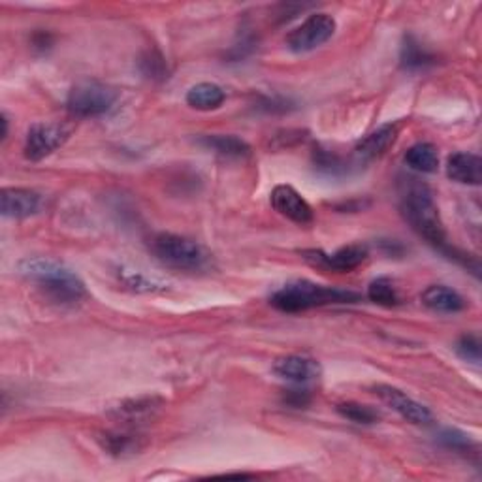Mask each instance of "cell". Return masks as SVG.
Returning <instances> with one entry per match:
<instances>
[{
  "label": "cell",
  "mask_w": 482,
  "mask_h": 482,
  "mask_svg": "<svg viewBox=\"0 0 482 482\" xmlns=\"http://www.w3.org/2000/svg\"><path fill=\"white\" fill-rule=\"evenodd\" d=\"M273 374L279 379L294 382V384H308L313 382L323 374V367L309 357H300V355H288L281 357L273 362Z\"/></svg>",
  "instance_id": "4fadbf2b"
},
{
  "label": "cell",
  "mask_w": 482,
  "mask_h": 482,
  "mask_svg": "<svg viewBox=\"0 0 482 482\" xmlns=\"http://www.w3.org/2000/svg\"><path fill=\"white\" fill-rule=\"evenodd\" d=\"M335 411L340 413L343 419L355 422V424H375L379 421V413L372 409L369 406L357 404V401H345V404H340L335 407Z\"/></svg>",
  "instance_id": "cb8c5ba5"
},
{
  "label": "cell",
  "mask_w": 482,
  "mask_h": 482,
  "mask_svg": "<svg viewBox=\"0 0 482 482\" xmlns=\"http://www.w3.org/2000/svg\"><path fill=\"white\" fill-rule=\"evenodd\" d=\"M374 392L377 394V398L382 401L384 406H389L399 416H404L407 422L416 424V426L431 424L433 416H431L430 409L426 406L419 404V401L413 399L411 396H407L404 390L390 387V384H377Z\"/></svg>",
  "instance_id": "ba28073f"
},
{
  "label": "cell",
  "mask_w": 482,
  "mask_h": 482,
  "mask_svg": "<svg viewBox=\"0 0 482 482\" xmlns=\"http://www.w3.org/2000/svg\"><path fill=\"white\" fill-rule=\"evenodd\" d=\"M399 128L398 125H382L377 131H374L372 134H367L364 140L358 141L357 146V155L362 160H374L377 157H381L382 153H387V149H390L392 143L398 138Z\"/></svg>",
  "instance_id": "e0dca14e"
},
{
  "label": "cell",
  "mask_w": 482,
  "mask_h": 482,
  "mask_svg": "<svg viewBox=\"0 0 482 482\" xmlns=\"http://www.w3.org/2000/svg\"><path fill=\"white\" fill-rule=\"evenodd\" d=\"M99 443L114 458L134 456L146 446V441L141 439V436L131 431H102L99 436Z\"/></svg>",
  "instance_id": "2e32d148"
},
{
  "label": "cell",
  "mask_w": 482,
  "mask_h": 482,
  "mask_svg": "<svg viewBox=\"0 0 482 482\" xmlns=\"http://www.w3.org/2000/svg\"><path fill=\"white\" fill-rule=\"evenodd\" d=\"M141 72L146 74L149 79H165L168 77V67L163 55L157 52H149L146 57L141 59Z\"/></svg>",
  "instance_id": "d4e9b609"
},
{
  "label": "cell",
  "mask_w": 482,
  "mask_h": 482,
  "mask_svg": "<svg viewBox=\"0 0 482 482\" xmlns=\"http://www.w3.org/2000/svg\"><path fill=\"white\" fill-rule=\"evenodd\" d=\"M360 296L352 291L317 285L311 281L288 283L277 293H273L269 303L283 313H300L313 308H323L332 303H355Z\"/></svg>",
  "instance_id": "3957f363"
},
{
  "label": "cell",
  "mask_w": 482,
  "mask_h": 482,
  "mask_svg": "<svg viewBox=\"0 0 482 482\" xmlns=\"http://www.w3.org/2000/svg\"><path fill=\"white\" fill-rule=\"evenodd\" d=\"M20 276L40 285L44 291L59 303H77L87 296V288L72 269L64 264L45 259V256H28L18 262Z\"/></svg>",
  "instance_id": "7a4b0ae2"
},
{
  "label": "cell",
  "mask_w": 482,
  "mask_h": 482,
  "mask_svg": "<svg viewBox=\"0 0 482 482\" xmlns=\"http://www.w3.org/2000/svg\"><path fill=\"white\" fill-rule=\"evenodd\" d=\"M369 256V251L362 244H352L347 247L337 249L332 254H326L323 251H303V259L309 261L315 266H320L330 271L337 273H349L362 266Z\"/></svg>",
  "instance_id": "9c48e42d"
},
{
  "label": "cell",
  "mask_w": 482,
  "mask_h": 482,
  "mask_svg": "<svg viewBox=\"0 0 482 482\" xmlns=\"http://www.w3.org/2000/svg\"><path fill=\"white\" fill-rule=\"evenodd\" d=\"M269 202L273 210L281 217L300 224V227H305V224H311L315 221V213L309 202L291 185H277L271 190Z\"/></svg>",
  "instance_id": "30bf717a"
},
{
  "label": "cell",
  "mask_w": 482,
  "mask_h": 482,
  "mask_svg": "<svg viewBox=\"0 0 482 482\" xmlns=\"http://www.w3.org/2000/svg\"><path fill=\"white\" fill-rule=\"evenodd\" d=\"M335 20L328 13H313L300 27L288 32L286 47L294 53H308L326 44L335 35Z\"/></svg>",
  "instance_id": "8992f818"
},
{
  "label": "cell",
  "mask_w": 482,
  "mask_h": 482,
  "mask_svg": "<svg viewBox=\"0 0 482 482\" xmlns=\"http://www.w3.org/2000/svg\"><path fill=\"white\" fill-rule=\"evenodd\" d=\"M205 149H212L221 157L227 158H245L251 155V146L237 136L230 134H212V136H204L198 140Z\"/></svg>",
  "instance_id": "ac0fdd59"
},
{
  "label": "cell",
  "mask_w": 482,
  "mask_h": 482,
  "mask_svg": "<svg viewBox=\"0 0 482 482\" xmlns=\"http://www.w3.org/2000/svg\"><path fill=\"white\" fill-rule=\"evenodd\" d=\"M224 99H227V94H224L222 87L210 82L190 87L187 92V104L198 111H213L222 106Z\"/></svg>",
  "instance_id": "d6986e66"
},
{
  "label": "cell",
  "mask_w": 482,
  "mask_h": 482,
  "mask_svg": "<svg viewBox=\"0 0 482 482\" xmlns=\"http://www.w3.org/2000/svg\"><path fill=\"white\" fill-rule=\"evenodd\" d=\"M431 64H436V57L413 36H407L404 45H401V67L407 70H424Z\"/></svg>",
  "instance_id": "44dd1931"
},
{
  "label": "cell",
  "mask_w": 482,
  "mask_h": 482,
  "mask_svg": "<svg viewBox=\"0 0 482 482\" xmlns=\"http://www.w3.org/2000/svg\"><path fill=\"white\" fill-rule=\"evenodd\" d=\"M439 441L446 446L453 448V451H468L470 446H473V441L470 439V436H465V433L458 431V430H443L439 433Z\"/></svg>",
  "instance_id": "4316f807"
},
{
  "label": "cell",
  "mask_w": 482,
  "mask_h": 482,
  "mask_svg": "<svg viewBox=\"0 0 482 482\" xmlns=\"http://www.w3.org/2000/svg\"><path fill=\"white\" fill-rule=\"evenodd\" d=\"M367 298L377 305H382V308H394V305L399 303L398 288L389 277H379L369 283Z\"/></svg>",
  "instance_id": "603a6c76"
},
{
  "label": "cell",
  "mask_w": 482,
  "mask_h": 482,
  "mask_svg": "<svg viewBox=\"0 0 482 482\" xmlns=\"http://www.w3.org/2000/svg\"><path fill=\"white\" fill-rule=\"evenodd\" d=\"M68 128L59 123H36L30 126L25 140V157L32 163L55 153L68 140Z\"/></svg>",
  "instance_id": "52a82bcc"
},
{
  "label": "cell",
  "mask_w": 482,
  "mask_h": 482,
  "mask_svg": "<svg viewBox=\"0 0 482 482\" xmlns=\"http://www.w3.org/2000/svg\"><path fill=\"white\" fill-rule=\"evenodd\" d=\"M151 253L158 262L175 269H200L207 261L205 251L195 239L166 232L151 239Z\"/></svg>",
  "instance_id": "277c9868"
},
{
  "label": "cell",
  "mask_w": 482,
  "mask_h": 482,
  "mask_svg": "<svg viewBox=\"0 0 482 482\" xmlns=\"http://www.w3.org/2000/svg\"><path fill=\"white\" fill-rule=\"evenodd\" d=\"M285 404L294 409H303L311 404V396L308 390H288L285 396Z\"/></svg>",
  "instance_id": "f1b7e54d"
},
{
  "label": "cell",
  "mask_w": 482,
  "mask_h": 482,
  "mask_svg": "<svg viewBox=\"0 0 482 482\" xmlns=\"http://www.w3.org/2000/svg\"><path fill=\"white\" fill-rule=\"evenodd\" d=\"M409 187L406 189L404 197H401V213H404L406 221L411 224L416 234H421L430 245L439 249L448 259H454L462 262L463 266H471L470 259L465 254H460L456 249L448 245L446 232L443 229V222L438 212V205L433 204L431 192L424 183H419L411 180ZM475 273L478 268L471 266Z\"/></svg>",
  "instance_id": "6da1fadb"
},
{
  "label": "cell",
  "mask_w": 482,
  "mask_h": 482,
  "mask_svg": "<svg viewBox=\"0 0 482 482\" xmlns=\"http://www.w3.org/2000/svg\"><path fill=\"white\" fill-rule=\"evenodd\" d=\"M117 99L119 94L114 87L100 82H82L72 87L67 108L76 117H99L108 114Z\"/></svg>",
  "instance_id": "5b68a950"
},
{
  "label": "cell",
  "mask_w": 482,
  "mask_h": 482,
  "mask_svg": "<svg viewBox=\"0 0 482 482\" xmlns=\"http://www.w3.org/2000/svg\"><path fill=\"white\" fill-rule=\"evenodd\" d=\"M315 165H317L318 170H323V172H326L330 175H333L337 172H345L343 160L337 155H333L330 151H325V149L315 151Z\"/></svg>",
  "instance_id": "83f0119b"
},
{
  "label": "cell",
  "mask_w": 482,
  "mask_h": 482,
  "mask_svg": "<svg viewBox=\"0 0 482 482\" xmlns=\"http://www.w3.org/2000/svg\"><path fill=\"white\" fill-rule=\"evenodd\" d=\"M165 407V399L158 396H140L133 399H125L117 407L111 409V416L123 424H143L153 421L155 416Z\"/></svg>",
  "instance_id": "8fae6325"
},
{
  "label": "cell",
  "mask_w": 482,
  "mask_h": 482,
  "mask_svg": "<svg viewBox=\"0 0 482 482\" xmlns=\"http://www.w3.org/2000/svg\"><path fill=\"white\" fill-rule=\"evenodd\" d=\"M458 357L465 362H480V340L477 335H462L456 343Z\"/></svg>",
  "instance_id": "484cf974"
},
{
  "label": "cell",
  "mask_w": 482,
  "mask_h": 482,
  "mask_svg": "<svg viewBox=\"0 0 482 482\" xmlns=\"http://www.w3.org/2000/svg\"><path fill=\"white\" fill-rule=\"evenodd\" d=\"M8 136V119L6 116H3V140Z\"/></svg>",
  "instance_id": "f546056e"
},
{
  "label": "cell",
  "mask_w": 482,
  "mask_h": 482,
  "mask_svg": "<svg viewBox=\"0 0 482 482\" xmlns=\"http://www.w3.org/2000/svg\"><path fill=\"white\" fill-rule=\"evenodd\" d=\"M406 165L414 172L433 173L439 168V153L436 146H431V143L419 141L407 149Z\"/></svg>",
  "instance_id": "ffe728a7"
},
{
  "label": "cell",
  "mask_w": 482,
  "mask_h": 482,
  "mask_svg": "<svg viewBox=\"0 0 482 482\" xmlns=\"http://www.w3.org/2000/svg\"><path fill=\"white\" fill-rule=\"evenodd\" d=\"M42 197L36 190L21 187H6L0 192V212L6 219H27L38 213Z\"/></svg>",
  "instance_id": "7c38bea8"
},
{
  "label": "cell",
  "mask_w": 482,
  "mask_h": 482,
  "mask_svg": "<svg viewBox=\"0 0 482 482\" xmlns=\"http://www.w3.org/2000/svg\"><path fill=\"white\" fill-rule=\"evenodd\" d=\"M446 175L462 185H480L482 160L475 153H454L446 160Z\"/></svg>",
  "instance_id": "5bb4252c"
},
{
  "label": "cell",
  "mask_w": 482,
  "mask_h": 482,
  "mask_svg": "<svg viewBox=\"0 0 482 482\" xmlns=\"http://www.w3.org/2000/svg\"><path fill=\"white\" fill-rule=\"evenodd\" d=\"M421 300L428 309L445 315L460 313L465 309V305H468L460 293L446 285H430L421 294Z\"/></svg>",
  "instance_id": "9a60e30c"
},
{
  "label": "cell",
  "mask_w": 482,
  "mask_h": 482,
  "mask_svg": "<svg viewBox=\"0 0 482 482\" xmlns=\"http://www.w3.org/2000/svg\"><path fill=\"white\" fill-rule=\"evenodd\" d=\"M119 279L123 285H126L131 291H136V293H163L168 288V285L160 283L158 279L148 277L146 273L126 269V268L119 269Z\"/></svg>",
  "instance_id": "7402d4cb"
}]
</instances>
